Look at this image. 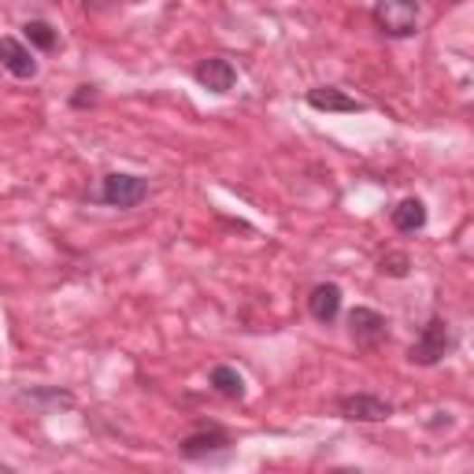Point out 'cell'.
I'll list each match as a JSON object with an SVG mask.
<instances>
[{"label": "cell", "instance_id": "1", "mask_svg": "<svg viewBox=\"0 0 474 474\" xmlns=\"http://www.w3.org/2000/svg\"><path fill=\"white\" fill-rule=\"evenodd\" d=\"M452 348H456V334H452L449 319L433 315V319L422 327V334L415 337V345L408 348V360L415 367H433V364H441Z\"/></svg>", "mask_w": 474, "mask_h": 474}, {"label": "cell", "instance_id": "2", "mask_svg": "<svg viewBox=\"0 0 474 474\" xmlns=\"http://www.w3.org/2000/svg\"><path fill=\"white\" fill-rule=\"evenodd\" d=\"M374 26L385 37H412L419 30V5L415 0H374Z\"/></svg>", "mask_w": 474, "mask_h": 474}, {"label": "cell", "instance_id": "3", "mask_svg": "<svg viewBox=\"0 0 474 474\" xmlns=\"http://www.w3.org/2000/svg\"><path fill=\"white\" fill-rule=\"evenodd\" d=\"M148 196V182L137 178V175H104V185H100V201L108 208H137Z\"/></svg>", "mask_w": 474, "mask_h": 474}, {"label": "cell", "instance_id": "4", "mask_svg": "<svg viewBox=\"0 0 474 474\" xmlns=\"http://www.w3.org/2000/svg\"><path fill=\"white\" fill-rule=\"evenodd\" d=\"M389 334L385 315L371 311V308H352L348 311V337L356 341V348H378Z\"/></svg>", "mask_w": 474, "mask_h": 474}, {"label": "cell", "instance_id": "5", "mask_svg": "<svg viewBox=\"0 0 474 474\" xmlns=\"http://www.w3.org/2000/svg\"><path fill=\"white\" fill-rule=\"evenodd\" d=\"M337 412L356 422H385L393 415V404L382 397H371V393H352V397L337 401Z\"/></svg>", "mask_w": 474, "mask_h": 474}, {"label": "cell", "instance_id": "6", "mask_svg": "<svg viewBox=\"0 0 474 474\" xmlns=\"http://www.w3.org/2000/svg\"><path fill=\"white\" fill-rule=\"evenodd\" d=\"M193 78H196V82H201L204 90H212V93H230L233 82H237V71H233L230 60L208 56V60H201V63L193 67Z\"/></svg>", "mask_w": 474, "mask_h": 474}, {"label": "cell", "instance_id": "7", "mask_svg": "<svg viewBox=\"0 0 474 474\" xmlns=\"http://www.w3.org/2000/svg\"><path fill=\"white\" fill-rule=\"evenodd\" d=\"M308 104H311L315 111H341V115H352V111H364V108H367L364 100L348 97V93L337 90V86H315V90H308Z\"/></svg>", "mask_w": 474, "mask_h": 474}, {"label": "cell", "instance_id": "8", "mask_svg": "<svg viewBox=\"0 0 474 474\" xmlns=\"http://www.w3.org/2000/svg\"><path fill=\"white\" fill-rule=\"evenodd\" d=\"M308 311H311V319L315 323H334L337 319V311H341V286H334V282H319L311 289V297H308Z\"/></svg>", "mask_w": 474, "mask_h": 474}, {"label": "cell", "instance_id": "9", "mask_svg": "<svg viewBox=\"0 0 474 474\" xmlns=\"http://www.w3.org/2000/svg\"><path fill=\"white\" fill-rule=\"evenodd\" d=\"M0 63H5L8 74H15V78H33L37 74V60L19 37H0Z\"/></svg>", "mask_w": 474, "mask_h": 474}, {"label": "cell", "instance_id": "10", "mask_svg": "<svg viewBox=\"0 0 474 474\" xmlns=\"http://www.w3.org/2000/svg\"><path fill=\"white\" fill-rule=\"evenodd\" d=\"M178 449H182V456H189V460H201V456H212V452L230 449V438H226L223 430H201V433H189V438H185Z\"/></svg>", "mask_w": 474, "mask_h": 474}, {"label": "cell", "instance_id": "11", "mask_svg": "<svg viewBox=\"0 0 474 474\" xmlns=\"http://www.w3.org/2000/svg\"><path fill=\"white\" fill-rule=\"evenodd\" d=\"M393 226H397L401 233H415L426 226V204L419 201V196H408V201H401L397 208H393Z\"/></svg>", "mask_w": 474, "mask_h": 474}, {"label": "cell", "instance_id": "12", "mask_svg": "<svg viewBox=\"0 0 474 474\" xmlns=\"http://www.w3.org/2000/svg\"><path fill=\"white\" fill-rule=\"evenodd\" d=\"M212 389L219 393V397H226V401H242L245 397V378H242V371H233V367H226V364H219V367H212Z\"/></svg>", "mask_w": 474, "mask_h": 474}, {"label": "cell", "instance_id": "13", "mask_svg": "<svg viewBox=\"0 0 474 474\" xmlns=\"http://www.w3.org/2000/svg\"><path fill=\"white\" fill-rule=\"evenodd\" d=\"M19 401L42 404V408H74V397L67 389H26V393H19Z\"/></svg>", "mask_w": 474, "mask_h": 474}, {"label": "cell", "instance_id": "14", "mask_svg": "<svg viewBox=\"0 0 474 474\" xmlns=\"http://www.w3.org/2000/svg\"><path fill=\"white\" fill-rule=\"evenodd\" d=\"M23 30H26V42H30L33 49H42V52H52V49H56V42H60L56 30H52L45 19H30Z\"/></svg>", "mask_w": 474, "mask_h": 474}, {"label": "cell", "instance_id": "15", "mask_svg": "<svg viewBox=\"0 0 474 474\" xmlns=\"http://www.w3.org/2000/svg\"><path fill=\"white\" fill-rule=\"evenodd\" d=\"M408 267H412V260L404 252L382 256V274H389V279H408Z\"/></svg>", "mask_w": 474, "mask_h": 474}, {"label": "cell", "instance_id": "16", "mask_svg": "<svg viewBox=\"0 0 474 474\" xmlns=\"http://www.w3.org/2000/svg\"><path fill=\"white\" fill-rule=\"evenodd\" d=\"M93 100H97V90H93V86H82V90H78V93L71 97L74 108H86V104H93Z\"/></svg>", "mask_w": 474, "mask_h": 474}]
</instances>
